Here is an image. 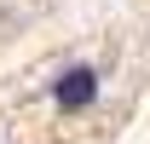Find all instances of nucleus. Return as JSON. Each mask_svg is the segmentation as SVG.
<instances>
[{"mask_svg":"<svg viewBox=\"0 0 150 144\" xmlns=\"http://www.w3.org/2000/svg\"><path fill=\"white\" fill-rule=\"evenodd\" d=\"M52 98H58L64 109H87V104L98 98V75L87 69V64H75V69H64V75H58V87H52Z\"/></svg>","mask_w":150,"mask_h":144,"instance_id":"f257e3e1","label":"nucleus"}]
</instances>
